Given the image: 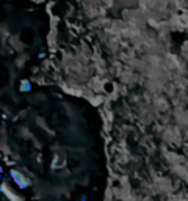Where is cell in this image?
Masks as SVG:
<instances>
[{"label":"cell","mask_w":188,"mask_h":201,"mask_svg":"<svg viewBox=\"0 0 188 201\" xmlns=\"http://www.w3.org/2000/svg\"><path fill=\"white\" fill-rule=\"evenodd\" d=\"M2 192H5V193L8 195V198H9L11 201H19V199H17V196H16L14 193H13V192H11L9 189H6V187H2Z\"/></svg>","instance_id":"3957f363"},{"label":"cell","mask_w":188,"mask_h":201,"mask_svg":"<svg viewBox=\"0 0 188 201\" xmlns=\"http://www.w3.org/2000/svg\"><path fill=\"white\" fill-rule=\"evenodd\" d=\"M11 178L14 179V182L21 187V189H25V187L30 185V179H27L22 173L17 171V170H11Z\"/></svg>","instance_id":"6da1fadb"},{"label":"cell","mask_w":188,"mask_h":201,"mask_svg":"<svg viewBox=\"0 0 188 201\" xmlns=\"http://www.w3.org/2000/svg\"><path fill=\"white\" fill-rule=\"evenodd\" d=\"M30 88H32V85H30L28 80H22V82H21V91H22V93L30 91Z\"/></svg>","instance_id":"7a4b0ae2"}]
</instances>
